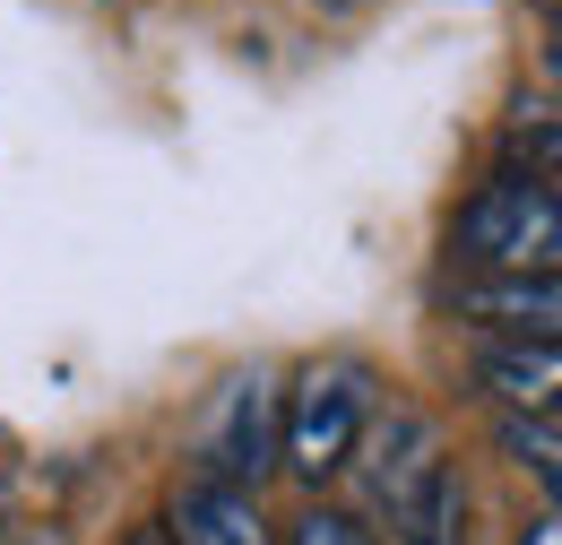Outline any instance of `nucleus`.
<instances>
[{"instance_id": "39448f33", "label": "nucleus", "mask_w": 562, "mask_h": 545, "mask_svg": "<svg viewBox=\"0 0 562 545\" xmlns=\"http://www.w3.org/2000/svg\"><path fill=\"white\" fill-rule=\"evenodd\" d=\"M459 312L485 330H510L519 346H554L562 286L554 277H476V286H459Z\"/></svg>"}, {"instance_id": "20e7f679", "label": "nucleus", "mask_w": 562, "mask_h": 545, "mask_svg": "<svg viewBox=\"0 0 562 545\" xmlns=\"http://www.w3.org/2000/svg\"><path fill=\"white\" fill-rule=\"evenodd\" d=\"M269 451H278V399H269V372H234V381L216 390L209 433H200V468H209V485L260 493Z\"/></svg>"}, {"instance_id": "6e6552de", "label": "nucleus", "mask_w": 562, "mask_h": 545, "mask_svg": "<svg viewBox=\"0 0 562 545\" xmlns=\"http://www.w3.org/2000/svg\"><path fill=\"white\" fill-rule=\"evenodd\" d=\"M502 451H510L519 468H537L546 493H554V415H502Z\"/></svg>"}, {"instance_id": "9d476101", "label": "nucleus", "mask_w": 562, "mask_h": 545, "mask_svg": "<svg viewBox=\"0 0 562 545\" xmlns=\"http://www.w3.org/2000/svg\"><path fill=\"white\" fill-rule=\"evenodd\" d=\"M519 545H562V520H554V502H546V511L528 520V537H519Z\"/></svg>"}, {"instance_id": "f257e3e1", "label": "nucleus", "mask_w": 562, "mask_h": 545, "mask_svg": "<svg viewBox=\"0 0 562 545\" xmlns=\"http://www.w3.org/2000/svg\"><path fill=\"white\" fill-rule=\"evenodd\" d=\"M355 459H363V502L390 545H468V485H459L450 442L432 433V415L416 408L363 415Z\"/></svg>"}, {"instance_id": "9b49d317", "label": "nucleus", "mask_w": 562, "mask_h": 545, "mask_svg": "<svg viewBox=\"0 0 562 545\" xmlns=\"http://www.w3.org/2000/svg\"><path fill=\"white\" fill-rule=\"evenodd\" d=\"M131 545H173V537H165V529H139V537H131Z\"/></svg>"}, {"instance_id": "1a4fd4ad", "label": "nucleus", "mask_w": 562, "mask_h": 545, "mask_svg": "<svg viewBox=\"0 0 562 545\" xmlns=\"http://www.w3.org/2000/svg\"><path fill=\"white\" fill-rule=\"evenodd\" d=\"M294 545H372V529H355L347 511H303V520H294Z\"/></svg>"}, {"instance_id": "0eeeda50", "label": "nucleus", "mask_w": 562, "mask_h": 545, "mask_svg": "<svg viewBox=\"0 0 562 545\" xmlns=\"http://www.w3.org/2000/svg\"><path fill=\"white\" fill-rule=\"evenodd\" d=\"M476 372H485V390L502 399L510 415H554V381H562V364H554V346H485L476 355Z\"/></svg>"}, {"instance_id": "423d86ee", "label": "nucleus", "mask_w": 562, "mask_h": 545, "mask_svg": "<svg viewBox=\"0 0 562 545\" xmlns=\"http://www.w3.org/2000/svg\"><path fill=\"white\" fill-rule=\"evenodd\" d=\"M173 545H269V520H260V493H234V485H182L173 502Z\"/></svg>"}, {"instance_id": "f03ea898", "label": "nucleus", "mask_w": 562, "mask_h": 545, "mask_svg": "<svg viewBox=\"0 0 562 545\" xmlns=\"http://www.w3.org/2000/svg\"><path fill=\"white\" fill-rule=\"evenodd\" d=\"M459 260L485 277H554L562 260V191L554 174H502L459 208Z\"/></svg>"}, {"instance_id": "7ed1b4c3", "label": "nucleus", "mask_w": 562, "mask_h": 545, "mask_svg": "<svg viewBox=\"0 0 562 545\" xmlns=\"http://www.w3.org/2000/svg\"><path fill=\"white\" fill-rule=\"evenodd\" d=\"M363 415H372V381L355 364H312L294 381V399H285V468L312 477V485L329 477V468H347Z\"/></svg>"}]
</instances>
